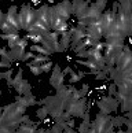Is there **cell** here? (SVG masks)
<instances>
[{
	"mask_svg": "<svg viewBox=\"0 0 132 133\" xmlns=\"http://www.w3.org/2000/svg\"><path fill=\"white\" fill-rule=\"evenodd\" d=\"M18 19L23 30H29V28L35 25L37 21V10H33L29 4L21 7V11L18 12Z\"/></svg>",
	"mask_w": 132,
	"mask_h": 133,
	"instance_id": "cell-1",
	"label": "cell"
},
{
	"mask_svg": "<svg viewBox=\"0 0 132 133\" xmlns=\"http://www.w3.org/2000/svg\"><path fill=\"white\" fill-rule=\"evenodd\" d=\"M91 126L95 129L96 133H110L113 132V124H111V117L106 114H98L95 121L91 124Z\"/></svg>",
	"mask_w": 132,
	"mask_h": 133,
	"instance_id": "cell-2",
	"label": "cell"
},
{
	"mask_svg": "<svg viewBox=\"0 0 132 133\" xmlns=\"http://www.w3.org/2000/svg\"><path fill=\"white\" fill-rule=\"evenodd\" d=\"M85 97H83L80 100H73V102H69L66 104V108L65 110L69 112L72 117H79V118H84L85 115Z\"/></svg>",
	"mask_w": 132,
	"mask_h": 133,
	"instance_id": "cell-3",
	"label": "cell"
},
{
	"mask_svg": "<svg viewBox=\"0 0 132 133\" xmlns=\"http://www.w3.org/2000/svg\"><path fill=\"white\" fill-rule=\"evenodd\" d=\"M98 107L102 114H106L109 115L110 112H113L117 110V106H118V100L113 96H103L100 100H98Z\"/></svg>",
	"mask_w": 132,
	"mask_h": 133,
	"instance_id": "cell-4",
	"label": "cell"
},
{
	"mask_svg": "<svg viewBox=\"0 0 132 133\" xmlns=\"http://www.w3.org/2000/svg\"><path fill=\"white\" fill-rule=\"evenodd\" d=\"M50 84L55 89H61L62 87H65V74H63V70H61L59 65H54L52 74L50 77Z\"/></svg>",
	"mask_w": 132,
	"mask_h": 133,
	"instance_id": "cell-5",
	"label": "cell"
},
{
	"mask_svg": "<svg viewBox=\"0 0 132 133\" xmlns=\"http://www.w3.org/2000/svg\"><path fill=\"white\" fill-rule=\"evenodd\" d=\"M106 7V0H99V2L91 3L90 8H88V17L92 22L99 21L102 14H103V8Z\"/></svg>",
	"mask_w": 132,
	"mask_h": 133,
	"instance_id": "cell-6",
	"label": "cell"
},
{
	"mask_svg": "<svg viewBox=\"0 0 132 133\" xmlns=\"http://www.w3.org/2000/svg\"><path fill=\"white\" fill-rule=\"evenodd\" d=\"M46 28L51 29V7L48 6H41L37 10V21Z\"/></svg>",
	"mask_w": 132,
	"mask_h": 133,
	"instance_id": "cell-7",
	"label": "cell"
},
{
	"mask_svg": "<svg viewBox=\"0 0 132 133\" xmlns=\"http://www.w3.org/2000/svg\"><path fill=\"white\" fill-rule=\"evenodd\" d=\"M87 37L94 41H99L103 37V29H102V25H100V19L87 28Z\"/></svg>",
	"mask_w": 132,
	"mask_h": 133,
	"instance_id": "cell-8",
	"label": "cell"
},
{
	"mask_svg": "<svg viewBox=\"0 0 132 133\" xmlns=\"http://www.w3.org/2000/svg\"><path fill=\"white\" fill-rule=\"evenodd\" d=\"M54 11H55L56 15H59L61 18H63L65 21L70 18V14L73 12V6L70 2H62L59 4H56V6H54Z\"/></svg>",
	"mask_w": 132,
	"mask_h": 133,
	"instance_id": "cell-9",
	"label": "cell"
},
{
	"mask_svg": "<svg viewBox=\"0 0 132 133\" xmlns=\"http://www.w3.org/2000/svg\"><path fill=\"white\" fill-rule=\"evenodd\" d=\"M73 6V12L77 17V19H80L83 17H85L88 14V8H90V3L88 2H83V0H76L72 3Z\"/></svg>",
	"mask_w": 132,
	"mask_h": 133,
	"instance_id": "cell-10",
	"label": "cell"
},
{
	"mask_svg": "<svg viewBox=\"0 0 132 133\" xmlns=\"http://www.w3.org/2000/svg\"><path fill=\"white\" fill-rule=\"evenodd\" d=\"M7 15V22L10 25H12L17 30H21V23H19V19H18V12H17V6H12L8 8V12L6 14Z\"/></svg>",
	"mask_w": 132,
	"mask_h": 133,
	"instance_id": "cell-11",
	"label": "cell"
},
{
	"mask_svg": "<svg viewBox=\"0 0 132 133\" xmlns=\"http://www.w3.org/2000/svg\"><path fill=\"white\" fill-rule=\"evenodd\" d=\"M10 55L12 56L14 62H25V61H28V58H26V51L23 50V48H19V47L10 50Z\"/></svg>",
	"mask_w": 132,
	"mask_h": 133,
	"instance_id": "cell-12",
	"label": "cell"
},
{
	"mask_svg": "<svg viewBox=\"0 0 132 133\" xmlns=\"http://www.w3.org/2000/svg\"><path fill=\"white\" fill-rule=\"evenodd\" d=\"M2 38H3V40H7V43H8V48H10V50H12V48H17L18 41L21 40V37H19V34H18V33H12V34H2Z\"/></svg>",
	"mask_w": 132,
	"mask_h": 133,
	"instance_id": "cell-13",
	"label": "cell"
},
{
	"mask_svg": "<svg viewBox=\"0 0 132 133\" xmlns=\"http://www.w3.org/2000/svg\"><path fill=\"white\" fill-rule=\"evenodd\" d=\"M17 102L18 103H21L22 106H25V107H29V106H35L37 104V100L35 99V97L32 96V93H29V95H23V96H19L17 97Z\"/></svg>",
	"mask_w": 132,
	"mask_h": 133,
	"instance_id": "cell-14",
	"label": "cell"
},
{
	"mask_svg": "<svg viewBox=\"0 0 132 133\" xmlns=\"http://www.w3.org/2000/svg\"><path fill=\"white\" fill-rule=\"evenodd\" d=\"M59 44H61V47L63 48V51H66L67 48H69V45H72V30H67V32L61 34Z\"/></svg>",
	"mask_w": 132,
	"mask_h": 133,
	"instance_id": "cell-15",
	"label": "cell"
},
{
	"mask_svg": "<svg viewBox=\"0 0 132 133\" xmlns=\"http://www.w3.org/2000/svg\"><path fill=\"white\" fill-rule=\"evenodd\" d=\"M17 133H37V125L30 124H22L17 129Z\"/></svg>",
	"mask_w": 132,
	"mask_h": 133,
	"instance_id": "cell-16",
	"label": "cell"
},
{
	"mask_svg": "<svg viewBox=\"0 0 132 133\" xmlns=\"http://www.w3.org/2000/svg\"><path fill=\"white\" fill-rule=\"evenodd\" d=\"M118 12L120 14H131L132 12V2L125 0V2L118 3Z\"/></svg>",
	"mask_w": 132,
	"mask_h": 133,
	"instance_id": "cell-17",
	"label": "cell"
},
{
	"mask_svg": "<svg viewBox=\"0 0 132 133\" xmlns=\"http://www.w3.org/2000/svg\"><path fill=\"white\" fill-rule=\"evenodd\" d=\"M25 81L22 78V69H19V70L17 71V76L12 78V82H11V87H14L15 89L18 91L19 88H21V85H22V82Z\"/></svg>",
	"mask_w": 132,
	"mask_h": 133,
	"instance_id": "cell-18",
	"label": "cell"
},
{
	"mask_svg": "<svg viewBox=\"0 0 132 133\" xmlns=\"http://www.w3.org/2000/svg\"><path fill=\"white\" fill-rule=\"evenodd\" d=\"M51 59H50V56H46V55H37V56H35L33 58V61L32 62H29L28 65L30 66V65H39V66H41L43 63H47V62H50Z\"/></svg>",
	"mask_w": 132,
	"mask_h": 133,
	"instance_id": "cell-19",
	"label": "cell"
},
{
	"mask_svg": "<svg viewBox=\"0 0 132 133\" xmlns=\"http://www.w3.org/2000/svg\"><path fill=\"white\" fill-rule=\"evenodd\" d=\"M85 76V73L84 71H74V70H72V73H70V78H69V82L70 84H74V82H77V81H80L83 77Z\"/></svg>",
	"mask_w": 132,
	"mask_h": 133,
	"instance_id": "cell-20",
	"label": "cell"
},
{
	"mask_svg": "<svg viewBox=\"0 0 132 133\" xmlns=\"http://www.w3.org/2000/svg\"><path fill=\"white\" fill-rule=\"evenodd\" d=\"M30 51L32 52H39L40 55H46V56H50V54H48V51L44 48L43 45H39V44H33V45H30Z\"/></svg>",
	"mask_w": 132,
	"mask_h": 133,
	"instance_id": "cell-21",
	"label": "cell"
},
{
	"mask_svg": "<svg viewBox=\"0 0 132 133\" xmlns=\"http://www.w3.org/2000/svg\"><path fill=\"white\" fill-rule=\"evenodd\" d=\"M36 115H37V118H39L40 121L46 119V117L48 115V110H47V107H46V106H41L40 108H37Z\"/></svg>",
	"mask_w": 132,
	"mask_h": 133,
	"instance_id": "cell-22",
	"label": "cell"
},
{
	"mask_svg": "<svg viewBox=\"0 0 132 133\" xmlns=\"http://www.w3.org/2000/svg\"><path fill=\"white\" fill-rule=\"evenodd\" d=\"M2 78H4V80L7 81V85L11 87V82H12V69H8L7 71H3L2 73Z\"/></svg>",
	"mask_w": 132,
	"mask_h": 133,
	"instance_id": "cell-23",
	"label": "cell"
},
{
	"mask_svg": "<svg viewBox=\"0 0 132 133\" xmlns=\"http://www.w3.org/2000/svg\"><path fill=\"white\" fill-rule=\"evenodd\" d=\"M29 67H30L32 74H35V76H40L41 73H43V70H41V66H39V65H30Z\"/></svg>",
	"mask_w": 132,
	"mask_h": 133,
	"instance_id": "cell-24",
	"label": "cell"
},
{
	"mask_svg": "<svg viewBox=\"0 0 132 133\" xmlns=\"http://www.w3.org/2000/svg\"><path fill=\"white\" fill-rule=\"evenodd\" d=\"M51 67H54V63L50 61L47 63H43V65H41V70H43V73H48L51 70Z\"/></svg>",
	"mask_w": 132,
	"mask_h": 133,
	"instance_id": "cell-25",
	"label": "cell"
},
{
	"mask_svg": "<svg viewBox=\"0 0 132 133\" xmlns=\"http://www.w3.org/2000/svg\"><path fill=\"white\" fill-rule=\"evenodd\" d=\"M116 88H117V85H116L114 82L109 85V96H113L114 97L117 95V91H118V89H116Z\"/></svg>",
	"mask_w": 132,
	"mask_h": 133,
	"instance_id": "cell-26",
	"label": "cell"
},
{
	"mask_svg": "<svg viewBox=\"0 0 132 133\" xmlns=\"http://www.w3.org/2000/svg\"><path fill=\"white\" fill-rule=\"evenodd\" d=\"M26 45H28V38H21V40L18 41V45H17V47H19V48H23V50H25Z\"/></svg>",
	"mask_w": 132,
	"mask_h": 133,
	"instance_id": "cell-27",
	"label": "cell"
},
{
	"mask_svg": "<svg viewBox=\"0 0 132 133\" xmlns=\"http://www.w3.org/2000/svg\"><path fill=\"white\" fill-rule=\"evenodd\" d=\"M0 66L2 67H11V62L10 61H7V59H2V62H0Z\"/></svg>",
	"mask_w": 132,
	"mask_h": 133,
	"instance_id": "cell-28",
	"label": "cell"
},
{
	"mask_svg": "<svg viewBox=\"0 0 132 133\" xmlns=\"http://www.w3.org/2000/svg\"><path fill=\"white\" fill-rule=\"evenodd\" d=\"M87 91H88V85H87V84H84V85H83V88L80 89V93H81L83 97H84V95L87 93Z\"/></svg>",
	"mask_w": 132,
	"mask_h": 133,
	"instance_id": "cell-29",
	"label": "cell"
},
{
	"mask_svg": "<svg viewBox=\"0 0 132 133\" xmlns=\"http://www.w3.org/2000/svg\"><path fill=\"white\" fill-rule=\"evenodd\" d=\"M63 133H76L74 130H73V128H70V126H67L65 130H63Z\"/></svg>",
	"mask_w": 132,
	"mask_h": 133,
	"instance_id": "cell-30",
	"label": "cell"
}]
</instances>
